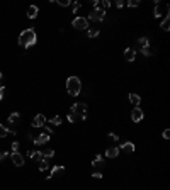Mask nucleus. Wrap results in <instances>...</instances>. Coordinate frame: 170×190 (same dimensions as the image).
<instances>
[{
	"instance_id": "f257e3e1",
	"label": "nucleus",
	"mask_w": 170,
	"mask_h": 190,
	"mask_svg": "<svg viewBox=\"0 0 170 190\" xmlns=\"http://www.w3.org/2000/svg\"><path fill=\"white\" fill-rule=\"evenodd\" d=\"M36 43H37V36H36V31H34L33 27H29V29H24L22 32L19 34V46H22L24 49L34 46Z\"/></svg>"
},
{
	"instance_id": "f03ea898",
	"label": "nucleus",
	"mask_w": 170,
	"mask_h": 190,
	"mask_svg": "<svg viewBox=\"0 0 170 190\" xmlns=\"http://www.w3.org/2000/svg\"><path fill=\"white\" fill-rule=\"evenodd\" d=\"M67 92L68 95H71V97H77V95H80L82 92V82L78 77H70L67 80Z\"/></svg>"
},
{
	"instance_id": "7ed1b4c3",
	"label": "nucleus",
	"mask_w": 170,
	"mask_h": 190,
	"mask_svg": "<svg viewBox=\"0 0 170 190\" xmlns=\"http://www.w3.org/2000/svg\"><path fill=\"white\" fill-rule=\"evenodd\" d=\"M70 110H71V114H77L80 119H87V104H83V102L73 104Z\"/></svg>"
},
{
	"instance_id": "20e7f679",
	"label": "nucleus",
	"mask_w": 170,
	"mask_h": 190,
	"mask_svg": "<svg viewBox=\"0 0 170 190\" xmlns=\"http://www.w3.org/2000/svg\"><path fill=\"white\" fill-rule=\"evenodd\" d=\"M71 26L78 31H83V29H89V21L85 17H75L73 22H71Z\"/></svg>"
},
{
	"instance_id": "39448f33",
	"label": "nucleus",
	"mask_w": 170,
	"mask_h": 190,
	"mask_svg": "<svg viewBox=\"0 0 170 190\" xmlns=\"http://www.w3.org/2000/svg\"><path fill=\"white\" fill-rule=\"evenodd\" d=\"M106 19V12L104 10H92L87 17V21H92V22H102Z\"/></svg>"
},
{
	"instance_id": "423d86ee",
	"label": "nucleus",
	"mask_w": 170,
	"mask_h": 190,
	"mask_svg": "<svg viewBox=\"0 0 170 190\" xmlns=\"http://www.w3.org/2000/svg\"><path fill=\"white\" fill-rule=\"evenodd\" d=\"M153 15H155V17H163V19L168 17V5H165V4H162V5L156 4V5H155V14H153Z\"/></svg>"
},
{
	"instance_id": "0eeeda50",
	"label": "nucleus",
	"mask_w": 170,
	"mask_h": 190,
	"mask_svg": "<svg viewBox=\"0 0 170 190\" xmlns=\"http://www.w3.org/2000/svg\"><path fill=\"white\" fill-rule=\"evenodd\" d=\"M49 138H51V136L49 134H46V132H41V134H37V138H34V144H36V146H43V144H46V142L49 141Z\"/></svg>"
},
{
	"instance_id": "6e6552de",
	"label": "nucleus",
	"mask_w": 170,
	"mask_h": 190,
	"mask_svg": "<svg viewBox=\"0 0 170 190\" xmlns=\"http://www.w3.org/2000/svg\"><path fill=\"white\" fill-rule=\"evenodd\" d=\"M33 126H34V127H44V126H46V117L43 116V114H37V116H34Z\"/></svg>"
},
{
	"instance_id": "1a4fd4ad",
	"label": "nucleus",
	"mask_w": 170,
	"mask_h": 190,
	"mask_svg": "<svg viewBox=\"0 0 170 190\" xmlns=\"http://www.w3.org/2000/svg\"><path fill=\"white\" fill-rule=\"evenodd\" d=\"M10 160H12V163L15 165V166H22L24 165V156L21 153H10Z\"/></svg>"
},
{
	"instance_id": "9d476101",
	"label": "nucleus",
	"mask_w": 170,
	"mask_h": 190,
	"mask_svg": "<svg viewBox=\"0 0 170 190\" xmlns=\"http://www.w3.org/2000/svg\"><path fill=\"white\" fill-rule=\"evenodd\" d=\"M145 117V114H143V110L141 109H138V107H134L133 109V112H131V119H133V122H140L141 119Z\"/></svg>"
},
{
	"instance_id": "9b49d317",
	"label": "nucleus",
	"mask_w": 170,
	"mask_h": 190,
	"mask_svg": "<svg viewBox=\"0 0 170 190\" xmlns=\"http://www.w3.org/2000/svg\"><path fill=\"white\" fill-rule=\"evenodd\" d=\"M124 58H126V61H134V58H136V49H134V48H128L124 51Z\"/></svg>"
},
{
	"instance_id": "f8f14e48",
	"label": "nucleus",
	"mask_w": 170,
	"mask_h": 190,
	"mask_svg": "<svg viewBox=\"0 0 170 190\" xmlns=\"http://www.w3.org/2000/svg\"><path fill=\"white\" fill-rule=\"evenodd\" d=\"M119 150H124L126 153H131V151H134V144L131 141H126V142H122L121 146H119Z\"/></svg>"
},
{
	"instance_id": "ddd939ff",
	"label": "nucleus",
	"mask_w": 170,
	"mask_h": 190,
	"mask_svg": "<svg viewBox=\"0 0 170 190\" xmlns=\"http://www.w3.org/2000/svg\"><path fill=\"white\" fill-rule=\"evenodd\" d=\"M37 12H39L37 5H31V7L27 9V17H29V19H36L37 17Z\"/></svg>"
},
{
	"instance_id": "4468645a",
	"label": "nucleus",
	"mask_w": 170,
	"mask_h": 190,
	"mask_svg": "<svg viewBox=\"0 0 170 190\" xmlns=\"http://www.w3.org/2000/svg\"><path fill=\"white\" fill-rule=\"evenodd\" d=\"M128 99H129V102L133 104L134 107H138L141 104V97H140V95H136V93H129V97H128Z\"/></svg>"
},
{
	"instance_id": "2eb2a0df",
	"label": "nucleus",
	"mask_w": 170,
	"mask_h": 190,
	"mask_svg": "<svg viewBox=\"0 0 170 190\" xmlns=\"http://www.w3.org/2000/svg\"><path fill=\"white\" fill-rule=\"evenodd\" d=\"M119 154V148H109V150H106V156L107 158H116Z\"/></svg>"
},
{
	"instance_id": "dca6fc26",
	"label": "nucleus",
	"mask_w": 170,
	"mask_h": 190,
	"mask_svg": "<svg viewBox=\"0 0 170 190\" xmlns=\"http://www.w3.org/2000/svg\"><path fill=\"white\" fill-rule=\"evenodd\" d=\"M102 165H104V158H102V154H97V156L92 160V166L99 168V166H102Z\"/></svg>"
},
{
	"instance_id": "f3484780",
	"label": "nucleus",
	"mask_w": 170,
	"mask_h": 190,
	"mask_svg": "<svg viewBox=\"0 0 170 190\" xmlns=\"http://www.w3.org/2000/svg\"><path fill=\"white\" fill-rule=\"evenodd\" d=\"M63 170H65V166H61V165H56V166H53V168H51V173H49V177H46V178H48V180L53 178L56 173H58V172H63Z\"/></svg>"
},
{
	"instance_id": "a211bd4d",
	"label": "nucleus",
	"mask_w": 170,
	"mask_h": 190,
	"mask_svg": "<svg viewBox=\"0 0 170 190\" xmlns=\"http://www.w3.org/2000/svg\"><path fill=\"white\" fill-rule=\"evenodd\" d=\"M138 44H140V48H150V39L145 36H141L140 39H138Z\"/></svg>"
},
{
	"instance_id": "6ab92c4d",
	"label": "nucleus",
	"mask_w": 170,
	"mask_h": 190,
	"mask_svg": "<svg viewBox=\"0 0 170 190\" xmlns=\"http://www.w3.org/2000/svg\"><path fill=\"white\" fill-rule=\"evenodd\" d=\"M19 121H21V114H19V112H12L10 116H9V122H14V124H17Z\"/></svg>"
},
{
	"instance_id": "aec40b11",
	"label": "nucleus",
	"mask_w": 170,
	"mask_h": 190,
	"mask_svg": "<svg viewBox=\"0 0 170 190\" xmlns=\"http://www.w3.org/2000/svg\"><path fill=\"white\" fill-rule=\"evenodd\" d=\"M160 27H162L165 32H167V31H170V17H165V19H163L162 24H160Z\"/></svg>"
},
{
	"instance_id": "412c9836",
	"label": "nucleus",
	"mask_w": 170,
	"mask_h": 190,
	"mask_svg": "<svg viewBox=\"0 0 170 190\" xmlns=\"http://www.w3.org/2000/svg\"><path fill=\"white\" fill-rule=\"evenodd\" d=\"M37 168L41 170V172H46V170H48V160H44V158H43V160H39L37 161Z\"/></svg>"
},
{
	"instance_id": "4be33fe9",
	"label": "nucleus",
	"mask_w": 170,
	"mask_h": 190,
	"mask_svg": "<svg viewBox=\"0 0 170 190\" xmlns=\"http://www.w3.org/2000/svg\"><path fill=\"white\" fill-rule=\"evenodd\" d=\"M87 36H89V37L99 36V27H89V29H87Z\"/></svg>"
},
{
	"instance_id": "5701e85b",
	"label": "nucleus",
	"mask_w": 170,
	"mask_h": 190,
	"mask_svg": "<svg viewBox=\"0 0 170 190\" xmlns=\"http://www.w3.org/2000/svg\"><path fill=\"white\" fill-rule=\"evenodd\" d=\"M27 154H29L31 158H34V160H37V161L43 160V153H41V151H29Z\"/></svg>"
},
{
	"instance_id": "b1692460",
	"label": "nucleus",
	"mask_w": 170,
	"mask_h": 190,
	"mask_svg": "<svg viewBox=\"0 0 170 190\" xmlns=\"http://www.w3.org/2000/svg\"><path fill=\"white\" fill-rule=\"evenodd\" d=\"M55 156V151L53 150H44L43 151V158H44V160H49V158H53Z\"/></svg>"
},
{
	"instance_id": "393cba45",
	"label": "nucleus",
	"mask_w": 170,
	"mask_h": 190,
	"mask_svg": "<svg viewBox=\"0 0 170 190\" xmlns=\"http://www.w3.org/2000/svg\"><path fill=\"white\" fill-rule=\"evenodd\" d=\"M49 122H51V126H60L63 121H61V117H60V116H55V117H53V119H51Z\"/></svg>"
},
{
	"instance_id": "a878e982",
	"label": "nucleus",
	"mask_w": 170,
	"mask_h": 190,
	"mask_svg": "<svg viewBox=\"0 0 170 190\" xmlns=\"http://www.w3.org/2000/svg\"><path fill=\"white\" fill-rule=\"evenodd\" d=\"M7 134H9V129L4 124H0V138H5Z\"/></svg>"
},
{
	"instance_id": "bb28decb",
	"label": "nucleus",
	"mask_w": 170,
	"mask_h": 190,
	"mask_svg": "<svg viewBox=\"0 0 170 190\" xmlns=\"http://www.w3.org/2000/svg\"><path fill=\"white\" fill-rule=\"evenodd\" d=\"M126 5H128V7H138V5H140V0H129V2H126Z\"/></svg>"
},
{
	"instance_id": "cd10ccee",
	"label": "nucleus",
	"mask_w": 170,
	"mask_h": 190,
	"mask_svg": "<svg viewBox=\"0 0 170 190\" xmlns=\"http://www.w3.org/2000/svg\"><path fill=\"white\" fill-rule=\"evenodd\" d=\"M68 122H78V116L77 114H68Z\"/></svg>"
},
{
	"instance_id": "c85d7f7f",
	"label": "nucleus",
	"mask_w": 170,
	"mask_h": 190,
	"mask_svg": "<svg viewBox=\"0 0 170 190\" xmlns=\"http://www.w3.org/2000/svg\"><path fill=\"white\" fill-rule=\"evenodd\" d=\"M141 53H143L145 56H152L153 55V51L150 49V48H141Z\"/></svg>"
},
{
	"instance_id": "c756f323",
	"label": "nucleus",
	"mask_w": 170,
	"mask_h": 190,
	"mask_svg": "<svg viewBox=\"0 0 170 190\" xmlns=\"http://www.w3.org/2000/svg\"><path fill=\"white\" fill-rule=\"evenodd\" d=\"M58 4L61 5V7H68V5L71 4V2H70V0H58Z\"/></svg>"
},
{
	"instance_id": "7c9ffc66",
	"label": "nucleus",
	"mask_w": 170,
	"mask_h": 190,
	"mask_svg": "<svg viewBox=\"0 0 170 190\" xmlns=\"http://www.w3.org/2000/svg\"><path fill=\"white\" fill-rule=\"evenodd\" d=\"M100 4H102V9H104V10H107V9L111 7V2H109V0H104V2H100Z\"/></svg>"
},
{
	"instance_id": "2f4dec72",
	"label": "nucleus",
	"mask_w": 170,
	"mask_h": 190,
	"mask_svg": "<svg viewBox=\"0 0 170 190\" xmlns=\"http://www.w3.org/2000/svg\"><path fill=\"white\" fill-rule=\"evenodd\" d=\"M7 156H9V153H7V151H0V163H2V161H4Z\"/></svg>"
},
{
	"instance_id": "473e14b6",
	"label": "nucleus",
	"mask_w": 170,
	"mask_h": 190,
	"mask_svg": "<svg viewBox=\"0 0 170 190\" xmlns=\"http://www.w3.org/2000/svg\"><path fill=\"white\" fill-rule=\"evenodd\" d=\"M109 138H111L112 141H119V136L116 134V132H109Z\"/></svg>"
},
{
	"instance_id": "72a5a7b5",
	"label": "nucleus",
	"mask_w": 170,
	"mask_h": 190,
	"mask_svg": "<svg viewBox=\"0 0 170 190\" xmlns=\"http://www.w3.org/2000/svg\"><path fill=\"white\" fill-rule=\"evenodd\" d=\"M17 150H19V142L15 141V142H12V153H17Z\"/></svg>"
},
{
	"instance_id": "f704fd0d",
	"label": "nucleus",
	"mask_w": 170,
	"mask_h": 190,
	"mask_svg": "<svg viewBox=\"0 0 170 190\" xmlns=\"http://www.w3.org/2000/svg\"><path fill=\"white\" fill-rule=\"evenodd\" d=\"M124 5H126V2H122V0H118V2H116V7H118V9L124 7Z\"/></svg>"
},
{
	"instance_id": "c9c22d12",
	"label": "nucleus",
	"mask_w": 170,
	"mask_h": 190,
	"mask_svg": "<svg viewBox=\"0 0 170 190\" xmlns=\"http://www.w3.org/2000/svg\"><path fill=\"white\" fill-rule=\"evenodd\" d=\"M4 93H5V87L4 85H0V100L4 99Z\"/></svg>"
},
{
	"instance_id": "e433bc0d",
	"label": "nucleus",
	"mask_w": 170,
	"mask_h": 190,
	"mask_svg": "<svg viewBox=\"0 0 170 190\" xmlns=\"http://www.w3.org/2000/svg\"><path fill=\"white\" fill-rule=\"evenodd\" d=\"M162 136H163V139H168V138H170V131H168V129H165Z\"/></svg>"
},
{
	"instance_id": "4c0bfd02",
	"label": "nucleus",
	"mask_w": 170,
	"mask_h": 190,
	"mask_svg": "<svg viewBox=\"0 0 170 190\" xmlns=\"http://www.w3.org/2000/svg\"><path fill=\"white\" fill-rule=\"evenodd\" d=\"M92 177H94V178H102V173H100V172H95V173H92Z\"/></svg>"
},
{
	"instance_id": "58836bf2",
	"label": "nucleus",
	"mask_w": 170,
	"mask_h": 190,
	"mask_svg": "<svg viewBox=\"0 0 170 190\" xmlns=\"http://www.w3.org/2000/svg\"><path fill=\"white\" fill-rule=\"evenodd\" d=\"M78 9H80V4H73V12H75V14L78 12Z\"/></svg>"
},
{
	"instance_id": "ea45409f",
	"label": "nucleus",
	"mask_w": 170,
	"mask_h": 190,
	"mask_svg": "<svg viewBox=\"0 0 170 190\" xmlns=\"http://www.w3.org/2000/svg\"><path fill=\"white\" fill-rule=\"evenodd\" d=\"M2 78H4V75H2V71H0V85H2Z\"/></svg>"
}]
</instances>
